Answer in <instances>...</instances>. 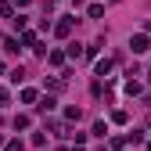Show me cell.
I'll use <instances>...</instances> for the list:
<instances>
[{
	"label": "cell",
	"mask_w": 151,
	"mask_h": 151,
	"mask_svg": "<svg viewBox=\"0 0 151 151\" xmlns=\"http://www.w3.org/2000/svg\"><path fill=\"white\" fill-rule=\"evenodd\" d=\"M47 61H50V65H61V61H65V54H61V50H50V58H47Z\"/></svg>",
	"instance_id": "4"
},
{
	"label": "cell",
	"mask_w": 151,
	"mask_h": 151,
	"mask_svg": "<svg viewBox=\"0 0 151 151\" xmlns=\"http://www.w3.org/2000/svg\"><path fill=\"white\" fill-rule=\"evenodd\" d=\"M7 151H22V140H11V144H7Z\"/></svg>",
	"instance_id": "6"
},
{
	"label": "cell",
	"mask_w": 151,
	"mask_h": 151,
	"mask_svg": "<svg viewBox=\"0 0 151 151\" xmlns=\"http://www.w3.org/2000/svg\"><path fill=\"white\" fill-rule=\"evenodd\" d=\"M36 108H40V111H50V108H54V97H43V101L36 104Z\"/></svg>",
	"instance_id": "5"
},
{
	"label": "cell",
	"mask_w": 151,
	"mask_h": 151,
	"mask_svg": "<svg viewBox=\"0 0 151 151\" xmlns=\"http://www.w3.org/2000/svg\"><path fill=\"white\" fill-rule=\"evenodd\" d=\"M108 72H111V61H108V58H104V61H97V76H108Z\"/></svg>",
	"instance_id": "3"
},
{
	"label": "cell",
	"mask_w": 151,
	"mask_h": 151,
	"mask_svg": "<svg viewBox=\"0 0 151 151\" xmlns=\"http://www.w3.org/2000/svg\"><path fill=\"white\" fill-rule=\"evenodd\" d=\"M4 104H7V90L0 86V108H4Z\"/></svg>",
	"instance_id": "7"
},
{
	"label": "cell",
	"mask_w": 151,
	"mask_h": 151,
	"mask_svg": "<svg viewBox=\"0 0 151 151\" xmlns=\"http://www.w3.org/2000/svg\"><path fill=\"white\" fill-rule=\"evenodd\" d=\"M68 32H72V18H65V22L58 25V36H68Z\"/></svg>",
	"instance_id": "2"
},
{
	"label": "cell",
	"mask_w": 151,
	"mask_h": 151,
	"mask_svg": "<svg viewBox=\"0 0 151 151\" xmlns=\"http://www.w3.org/2000/svg\"><path fill=\"white\" fill-rule=\"evenodd\" d=\"M129 47H133V54H144V50H147V36H133Z\"/></svg>",
	"instance_id": "1"
}]
</instances>
